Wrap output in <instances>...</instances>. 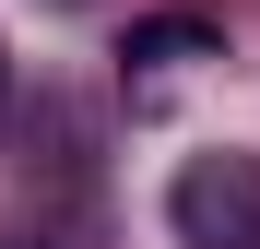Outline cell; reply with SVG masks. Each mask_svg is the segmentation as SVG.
<instances>
[{"label":"cell","instance_id":"obj_2","mask_svg":"<svg viewBox=\"0 0 260 249\" xmlns=\"http://www.w3.org/2000/svg\"><path fill=\"white\" fill-rule=\"evenodd\" d=\"M118 60H130V71H189V60H225V24H213V12H142Z\"/></svg>","mask_w":260,"mask_h":249},{"label":"cell","instance_id":"obj_1","mask_svg":"<svg viewBox=\"0 0 260 249\" xmlns=\"http://www.w3.org/2000/svg\"><path fill=\"white\" fill-rule=\"evenodd\" d=\"M178 249H260V154H189L166 190Z\"/></svg>","mask_w":260,"mask_h":249}]
</instances>
